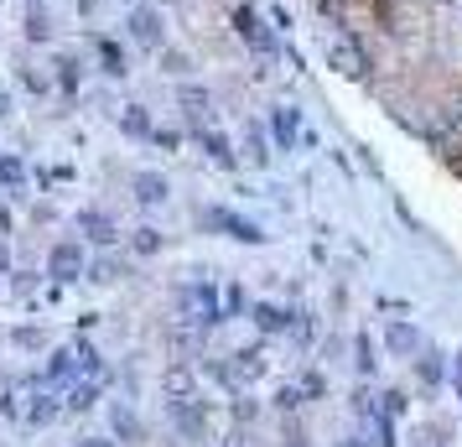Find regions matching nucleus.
Instances as JSON below:
<instances>
[{
    "label": "nucleus",
    "mask_w": 462,
    "mask_h": 447,
    "mask_svg": "<svg viewBox=\"0 0 462 447\" xmlns=\"http://www.w3.org/2000/svg\"><path fill=\"white\" fill-rule=\"evenodd\" d=\"M229 447H254V442H250V437H245V432H239V437H234V442H229Z\"/></svg>",
    "instance_id": "nucleus-44"
},
{
    "label": "nucleus",
    "mask_w": 462,
    "mask_h": 447,
    "mask_svg": "<svg viewBox=\"0 0 462 447\" xmlns=\"http://www.w3.org/2000/svg\"><path fill=\"white\" fill-rule=\"evenodd\" d=\"M281 442H286V447H307V432H301V422H296V416H286V422H281Z\"/></svg>",
    "instance_id": "nucleus-35"
},
{
    "label": "nucleus",
    "mask_w": 462,
    "mask_h": 447,
    "mask_svg": "<svg viewBox=\"0 0 462 447\" xmlns=\"http://www.w3.org/2000/svg\"><path fill=\"white\" fill-rule=\"evenodd\" d=\"M0 229H11V209L5 203H0Z\"/></svg>",
    "instance_id": "nucleus-43"
},
{
    "label": "nucleus",
    "mask_w": 462,
    "mask_h": 447,
    "mask_svg": "<svg viewBox=\"0 0 462 447\" xmlns=\"http://www.w3.org/2000/svg\"><path fill=\"white\" fill-rule=\"evenodd\" d=\"M63 411H68V405L58 401L52 390H32V396H26V416H22V422L26 426H52Z\"/></svg>",
    "instance_id": "nucleus-17"
},
{
    "label": "nucleus",
    "mask_w": 462,
    "mask_h": 447,
    "mask_svg": "<svg viewBox=\"0 0 462 447\" xmlns=\"http://www.w3.org/2000/svg\"><path fill=\"white\" fill-rule=\"evenodd\" d=\"M384 343H390V354H395V359H416L420 349H426L420 328H416V322H405V318H395L390 328H384Z\"/></svg>",
    "instance_id": "nucleus-14"
},
{
    "label": "nucleus",
    "mask_w": 462,
    "mask_h": 447,
    "mask_svg": "<svg viewBox=\"0 0 462 447\" xmlns=\"http://www.w3.org/2000/svg\"><path fill=\"white\" fill-rule=\"evenodd\" d=\"M130 37L141 47H151V52H162V47H167V22H162V11L146 5V0L130 5Z\"/></svg>",
    "instance_id": "nucleus-7"
},
{
    "label": "nucleus",
    "mask_w": 462,
    "mask_h": 447,
    "mask_svg": "<svg viewBox=\"0 0 462 447\" xmlns=\"http://www.w3.org/2000/svg\"><path fill=\"white\" fill-rule=\"evenodd\" d=\"M88 375H105L99 369V349L88 339H79V343H68V349H58L52 359H47V369H42V385H73V380H88Z\"/></svg>",
    "instance_id": "nucleus-2"
},
{
    "label": "nucleus",
    "mask_w": 462,
    "mask_h": 447,
    "mask_svg": "<svg viewBox=\"0 0 462 447\" xmlns=\"http://www.w3.org/2000/svg\"><path fill=\"white\" fill-rule=\"evenodd\" d=\"M405 447H426V442H416V437H411V442H405Z\"/></svg>",
    "instance_id": "nucleus-46"
},
{
    "label": "nucleus",
    "mask_w": 462,
    "mask_h": 447,
    "mask_svg": "<svg viewBox=\"0 0 462 447\" xmlns=\"http://www.w3.org/2000/svg\"><path fill=\"white\" fill-rule=\"evenodd\" d=\"M47 32H52V26H47L42 5H32V11H26V37H32V42H47Z\"/></svg>",
    "instance_id": "nucleus-32"
},
{
    "label": "nucleus",
    "mask_w": 462,
    "mask_h": 447,
    "mask_svg": "<svg viewBox=\"0 0 462 447\" xmlns=\"http://www.w3.org/2000/svg\"><path fill=\"white\" fill-rule=\"evenodd\" d=\"M177 307H182V318L188 322H203V328H218V322L229 318L224 312V297H218V286L208 276H188L177 286Z\"/></svg>",
    "instance_id": "nucleus-1"
},
{
    "label": "nucleus",
    "mask_w": 462,
    "mask_h": 447,
    "mask_svg": "<svg viewBox=\"0 0 462 447\" xmlns=\"http://www.w3.org/2000/svg\"><path fill=\"white\" fill-rule=\"evenodd\" d=\"M301 390H307V401H322V396H328V375H322V369H307V375H301Z\"/></svg>",
    "instance_id": "nucleus-33"
},
{
    "label": "nucleus",
    "mask_w": 462,
    "mask_h": 447,
    "mask_svg": "<svg viewBox=\"0 0 462 447\" xmlns=\"http://www.w3.org/2000/svg\"><path fill=\"white\" fill-rule=\"evenodd\" d=\"M58 68H63V73H58V79H63V88H79V79H84V68L73 63V58H58Z\"/></svg>",
    "instance_id": "nucleus-37"
},
{
    "label": "nucleus",
    "mask_w": 462,
    "mask_h": 447,
    "mask_svg": "<svg viewBox=\"0 0 462 447\" xmlns=\"http://www.w3.org/2000/svg\"><path fill=\"white\" fill-rule=\"evenodd\" d=\"M115 120H120V130H125V135H156V126H151V115H146V105H125L120 109V115H115Z\"/></svg>",
    "instance_id": "nucleus-24"
},
{
    "label": "nucleus",
    "mask_w": 462,
    "mask_h": 447,
    "mask_svg": "<svg viewBox=\"0 0 462 447\" xmlns=\"http://www.w3.org/2000/svg\"><path fill=\"white\" fill-rule=\"evenodd\" d=\"M296 312H286V307H275V302H254V328L265 333V339H275V333H296Z\"/></svg>",
    "instance_id": "nucleus-16"
},
{
    "label": "nucleus",
    "mask_w": 462,
    "mask_h": 447,
    "mask_svg": "<svg viewBox=\"0 0 462 447\" xmlns=\"http://www.w3.org/2000/svg\"><path fill=\"white\" fill-rule=\"evenodd\" d=\"M167 416L177 426V437H188V442H208V426H213V411L203 396H192V401H167Z\"/></svg>",
    "instance_id": "nucleus-4"
},
{
    "label": "nucleus",
    "mask_w": 462,
    "mask_h": 447,
    "mask_svg": "<svg viewBox=\"0 0 462 447\" xmlns=\"http://www.w3.org/2000/svg\"><path fill=\"white\" fill-rule=\"evenodd\" d=\"M11 343L26 349V354H37V349H47V333L42 328H11Z\"/></svg>",
    "instance_id": "nucleus-28"
},
{
    "label": "nucleus",
    "mask_w": 462,
    "mask_h": 447,
    "mask_svg": "<svg viewBox=\"0 0 462 447\" xmlns=\"http://www.w3.org/2000/svg\"><path fill=\"white\" fill-rule=\"evenodd\" d=\"M192 447H218V442H192Z\"/></svg>",
    "instance_id": "nucleus-47"
},
{
    "label": "nucleus",
    "mask_w": 462,
    "mask_h": 447,
    "mask_svg": "<svg viewBox=\"0 0 462 447\" xmlns=\"http://www.w3.org/2000/svg\"><path fill=\"white\" fill-rule=\"evenodd\" d=\"M73 229H79L84 245H120V224L105 209H79L73 213Z\"/></svg>",
    "instance_id": "nucleus-8"
},
{
    "label": "nucleus",
    "mask_w": 462,
    "mask_h": 447,
    "mask_svg": "<svg viewBox=\"0 0 462 447\" xmlns=\"http://www.w3.org/2000/svg\"><path fill=\"white\" fill-rule=\"evenodd\" d=\"M379 401H384V416H405V411H411V396H405V390H384Z\"/></svg>",
    "instance_id": "nucleus-34"
},
{
    "label": "nucleus",
    "mask_w": 462,
    "mask_h": 447,
    "mask_svg": "<svg viewBox=\"0 0 462 447\" xmlns=\"http://www.w3.org/2000/svg\"><path fill=\"white\" fill-rule=\"evenodd\" d=\"M156 58H162V63H167V73H188V52H171V47H162V52H156Z\"/></svg>",
    "instance_id": "nucleus-36"
},
{
    "label": "nucleus",
    "mask_w": 462,
    "mask_h": 447,
    "mask_svg": "<svg viewBox=\"0 0 462 447\" xmlns=\"http://www.w3.org/2000/svg\"><path fill=\"white\" fill-rule=\"evenodd\" d=\"M229 364H234V380H239V390H245V385H254L265 369H271V359H265V343H250V349L229 354Z\"/></svg>",
    "instance_id": "nucleus-15"
},
{
    "label": "nucleus",
    "mask_w": 462,
    "mask_h": 447,
    "mask_svg": "<svg viewBox=\"0 0 462 447\" xmlns=\"http://www.w3.org/2000/svg\"><path fill=\"white\" fill-rule=\"evenodd\" d=\"M94 52H99V73H109V79H125V47L115 42V37H94Z\"/></svg>",
    "instance_id": "nucleus-21"
},
{
    "label": "nucleus",
    "mask_w": 462,
    "mask_h": 447,
    "mask_svg": "<svg viewBox=\"0 0 462 447\" xmlns=\"http://www.w3.org/2000/svg\"><path fill=\"white\" fill-rule=\"evenodd\" d=\"M301 405H307V390H301V385H281V390H275V411H281V416H296Z\"/></svg>",
    "instance_id": "nucleus-27"
},
{
    "label": "nucleus",
    "mask_w": 462,
    "mask_h": 447,
    "mask_svg": "<svg viewBox=\"0 0 462 447\" xmlns=\"http://www.w3.org/2000/svg\"><path fill=\"white\" fill-rule=\"evenodd\" d=\"M0 276H11V250H5V239H0Z\"/></svg>",
    "instance_id": "nucleus-42"
},
{
    "label": "nucleus",
    "mask_w": 462,
    "mask_h": 447,
    "mask_svg": "<svg viewBox=\"0 0 462 447\" xmlns=\"http://www.w3.org/2000/svg\"><path fill=\"white\" fill-rule=\"evenodd\" d=\"M271 146H275V141H265V130L250 126V141H245V156H250V167H271Z\"/></svg>",
    "instance_id": "nucleus-26"
},
{
    "label": "nucleus",
    "mask_w": 462,
    "mask_h": 447,
    "mask_svg": "<svg viewBox=\"0 0 462 447\" xmlns=\"http://www.w3.org/2000/svg\"><path fill=\"white\" fill-rule=\"evenodd\" d=\"M130 250H135V256H162V250H167V239H162V229L141 224V229L130 235Z\"/></svg>",
    "instance_id": "nucleus-25"
},
{
    "label": "nucleus",
    "mask_w": 462,
    "mask_h": 447,
    "mask_svg": "<svg viewBox=\"0 0 462 447\" xmlns=\"http://www.w3.org/2000/svg\"><path fill=\"white\" fill-rule=\"evenodd\" d=\"M88 271V250H84V239H58L52 250H47V276L52 281H79Z\"/></svg>",
    "instance_id": "nucleus-5"
},
{
    "label": "nucleus",
    "mask_w": 462,
    "mask_h": 447,
    "mask_svg": "<svg viewBox=\"0 0 462 447\" xmlns=\"http://www.w3.org/2000/svg\"><path fill=\"white\" fill-rule=\"evenodd\" d=\"M229 411H234V422H239V426H254V416H260V401H250V396H234Z\"/></svg>",
    "instance_id": "nucleus-31"
},
{
    "label": "nucleus",
    "mask_w": 462,
    "mask_h": 447,
    "mask_svg": "<svg viewBox=\"0 0 462 447\" xmlns=\"http://www.w3.org/2000/svg\"><path fill=\"white\" fill-rule=\"evenodd\" d=\"M120 276H125V271H120L115 260H94V265H88V281H99V286H115Z\"/></svg>",
    "instance_id": "nucleus-30"
},
{
    "label": "nucleus",
    "mask_w": 462,
    "mask_h": 447,
    "mask_svg": "<svg viewBox=\"0 0 462 447\" xmlns=\"http://www.w3.org/2000/svg\"><path fill=\"white\" fill-rule=\"evenodd\" d=\"M416 380H420V390H441V385L452 380V359L426 343V349L416 354Z\"/></svg>",
    "instance_id": "nucleus-12"
},
{
    "label": "nucleus",
    "mask_w": 462,
    "mask_h": 447,
    "mask_svg": "<svg viewBox=\"0 0 462 447\" xmlns=\"http://www.w3.org/2000/svg\"><path fill=\"white\" fill-rule=\"evenodd\" d=\"M177 99H182V109H188V126L203 135V130H213V94L198 84H182L177 88Z\"/></svg>",
    "instance_id": "nucleus-13"
},
{
    "label": "nucleus",
    "mask_w": 462,
    "mask_h": 447,
    "mask_svg": "<svg viewBox=\"0 0 462 447\" xmlns=\"http://www.w3.org/2000/svg\"><path fill=\"white\" fill-rule=\"evenodd\" d=\"M452 390H457V396H462V349H457V354H452Z\"/></svg>",
    "instance_id": "nucleus-41"
},
{
    "label": "nucleus",
    "mask_w": 462,
    "mask_h": 447,
    "mask_svg": "<svg viewBox=\"0 0 462 447\" xmlns=\"http://www.w3.org/2000/svg\"><path fill=\"white\" fill-rule=\"evenodd\" d=\"M271 141H275V151H291L296 141H301V109H291V105H281L271 115Z\"/></svg>",
    "instance_id": "nucleus-18"
},
{
    "label": "nucleus",
    "mask_w": 462,
    "mask_h": 447,
    "mask_svg": "<svg viewBox=\"0 0 462 447\" xmlns=\"http://www.w3.org/2000/svg\"><path fill=\"white\" fill-rule=\"evenodd\" d=\"M73 447H125V442H115V437H79Z\"/></svg>",
    "instance_id": "nucleus-38"
},
{
    "label": "nucleus",
    "mask_w": 462,
    "mask_h": 447,
    "mask_svg": "<svg viewBox=\"0 0 462 447\" xmlns=\"http://www.w3.org/2000/svg\"><path fill=\"white\" fill-rule=\"evenodd\" d=\"M192 219H198V229H203V235H224V239H239V245H265V229H260L254 219H239L234 209L208 203V209H198Z\"/></svg>",
    "instance_id": "nucleus-3"
},
{
    "label": "nucleus",
    "mask_w": 462,
    "mask_h": 447,
    "mask_svg": "<svg viewBox=\"0 0 462 447\" xmlns=\"http://www.w3.org/2000/svg\"><path fill=\"white\" fill-rule=\"evenodd\" d=\"M151 141H156V146H177V141H182V135H177V130H156V135H151Z\"/></svg>",
    "instance_id": "nucleus-39"
},
{
    "label": "nucleus",
    "mask_w": 462,
    "mask_h": 447,
    "mask_svg": "<svg viewBox=\"0 0 462 447\" xmlns=\"http://www.w3.org/2000/svg\"><path fill=\"white\" fill-rule=\"evenodd\" d=\"M198 146L208 151V162H213V167H239V156H234L229 135H224L218 126H213V130H203V135H198Z\"/></svg>",
    "instance_id": "nucleus-20"
},
{
    "label": "nucleus",
    "mask_w": 462,
    "mask_h": 447,
    "mask_svg": "<svg viewBox=\"0 0 462 447\" xmlns=\"http://www.w3.org/2000/svg\"><path fill=\"white\" fill-rule=\"evenodd\" d=\"M322 58L328 68H337L343 79H369V58H364V47L354 37H322Z\"/></svg>",
    "instance_id": "nucleus-6"
},
{
    "label": "nucleus",
    "mask_w": 462,
    "mask_h": 447,
    "mask_svg": "<svg viewBox=\"0 0 462 447\" xmlns=\"http://www.w3.org/2000/svg\"><path fill=\"white\" fill-rule=\"evenodd\" d=\"M109 432H115V442H125V447L146 442V422L130 411V401H109Z\"/></svg>",
    "instance_id": "nucleus-11"
},
{
    "label": "nucleus",
    "mask_w": 462,
    "mask_h": 447,
    "mask_svg": "<svg viewBox=\"0 0 462 447\" xmlns=\"http://www.w3.org/2000/svg\"><path fill=\"white\" fill-rule=\"evenodd\" d=\"M337 447H379V442H369L364 432H348V437H343V442H337Z\"/></svg>",
    "instance_id": "nucleus-40"
},
{
    "label": "nucleus",
    "mask_w": 462,
    "mask_h": 447,
    "mask_svg": "<svg viewBox=\"0 0 462 447\" xmlns=\"http://www.w3.org/2000/svg\"><path fill=\"white\" fill-rule=\"evenodd\" d=\"M234 32H239V42L254 47V52H275V37L265 32V22H260L254 5H239V11H234Z\"/></svg>",
    "instance_id": "nucleus-10"
},
{
    "label": "nucleus",
    "mask_w": 462,
    "mask_h": 447,
    "mask_svg": "<svg viewBox=\"0 0 462 447\" xmlns=\"http://www.w3.org/2000/svg\"><path fill=\"white\" fill-rule=\"evenodd\" d=\"M354 369H358V380H374L379 375V349L369 333H354Z\"/></svg>",
    "instance_id": "nucleus-23"
},
{
    "label": "nucleus",
    "mask_w": 462,
    "mask_h": 447,
    "mask_svg": "<svg viewBox=\"0 0 462 447\" xmlns=\"http://www.w3.org/2000/svg\"><path fill=\"white\" fill-rule=\"evenodd\" d=\"M130 188H135V203H146V209L167 203V192H171L162 172H135V177H130Z\"/></svg>",
    "instance_id": "nucleus-19"
},
{
    "label": "nucleus",
    "mask_w": 462,
    "mask_h": 447,
    "mask_svg": "<svg viewBox=\"0 0 462 447\" xmlns=\"http://www.w3.org/2000/svg\"><path fill=\"white\" fill-rule=\"evenodd\" d=\"M94 5H99V0H79V11H94Z\"/></svg>",
    "instance_id": "nucleus-45"
},
{
    "label": "nucleus",
    "mask_w": 462,
    "mask_h": 447,
    "mask_svg": "<svg viewBox=\"0 0 462 447\" xmlns=\"http://www.w3.org/2000/svg\"><path fill=\"white\" fill-rule=\"evenodd\" d=\"M162 396H167V401H192V396H203L192 359H171L167 369H162Z\"/></svg>",
    "instance_id": "nucleus-9"
},
{
    "label": "nucleus",
    "mask_w": 462,
    "mask_h": 447,
    "mask_svg": "<svg viewBox=\"0 0 462 447\" xmlns=\"http://www.w3.org/2000/svg\"><path fill=\"white\" fill-rule=\"evenodd\" d=\"M416 442H426V447H447V422L441 416H431V422L416 432Z\"/></svg>",
    "instance_id": "nucleus-29"
},
{
    "label": "nucleus",
    "mask_w": 462,
    "mask_h": 447,
    "mask_svg": "<svg viewBox=\"0 0 462 447\" xmlns=\"http://www.w3.org/2000/svg\"><path fill=\"white\" fill-rule=\"evenodd\" d=\"M99 390H105V375L73 380V385H68V396H63V405H68V411H88V405L99 401Z\"/></svg>",
    "instance_id": "nucleus-22"
}]
</instances>
